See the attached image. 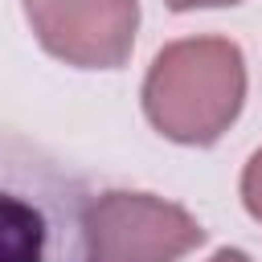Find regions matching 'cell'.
Instances as JSON below:
<instances>
[{"label": "cell", "instance_id": "6da1fadb", "mask_svg": "<svg viewBox=\"0 0 262 262\" xmlns=\"http://www.w3.org/2000/svg\"><path fill=\"white\" fill-rule=\"evenodd\" d=\"M94 188L53 147L0 131V262H90Z\"/></svg>", "mask_w": 262, "mask_h": 262}, {"label": "cell", "instance_id": "52a82bcc", "mask_svg": "<svg viewBox=\"0 0 262 262\" xmlns=\"http://www.w3.org/2000/svg\"><path fill=\"white\" fill-rule=\"evenodd\" d=\"M209 262H250V254H242V250H217Z\"/></svg>", "mask_w": 262, "mask_h": 262}, {"label": "cell", "instance_id": "3957f363", "mask_svg": "<svg viewBox=\"0 0 262 262\" xmlns=\"http://www.w3.org/2000/svg\"><path fill=\"white\" fill-rule=\"evenodd\" d=\"M205 242L201 221L151 192H94L90 262H176Z\"/></svg>", "mask_w": 262, "mask_h": 262}, {"label": "cell", "instance_id": "8992f818", "mask_svg": "<svg viewBox=\"0 0 262 262\" xmlns=\"http://www.w3.org/2000/svg\"><path fill=\"white\" fill-rule=\"evenodd\" d=\"M172 12H188V8H233L242 0H164Z\"/></svg>", "mask_w": 262, "mask_h": 262}, {"label": "cell", "instance_id": "277c9868", "mask_svg": "<svg viewBox=\"0 0 262 262\" xmlns=\"http://www.w3.org/2000/svg\"><path fill=\"white\" fill-rule=\"evenodd\" d=\"M41 49L78 70H119L131 57L139 0H25Z\"/></svg>", "mask_w": 262, "mask_h": 262}, {"label": "cell", "instance_id": "7a4b0ae2", "mask_svg": "<svg viewBox=\"0 0 262 262\" xmlns=\"http://www.w3.org/2000/svg\"><path fill=\"white\" fill-rule=\"evenodd\" d=\"M246 102V57L229 37H184L156 53L143 78L147 123L184 147L217 143Z\"/></svg>", "mask_w": 262, "mask_h": 262}, {"label": "cell", "instance_id": "5b68a950", "mask_svg": "<svg viewBox=\"0 0 262 262\" xmlns=\"http://www.w3.org/2000/svg\"><path fill=\"white\" fill-rule=\"evenodd\" d=\"M242 205L254 221H262V147L250 156V164L242 172Z\"/></svg>", "mask_w": 262, "mask_h": 262}]
</instances>
